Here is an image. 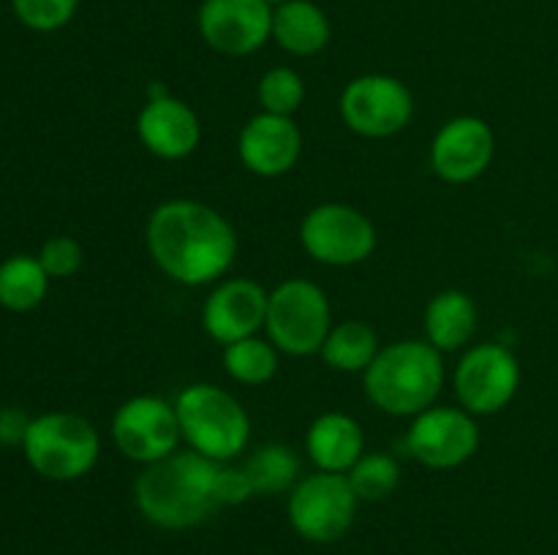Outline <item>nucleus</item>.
<instances>
[{
  "label": "nucleus",
  "instance_id": "obj_1",
  "mask_svg": "<svg viewBox=\"0 0 558 555\" xmlns=\"http://www.w3.org/2000/svg\"><path fill=\"white\" fill-rule=\"evenodd\" d=\"M147 250L163 275L183 286H207L227 275L238 256V232L210 205L161 201L147 218Z\"/></svg>",
  "mask_w": 558,
  "mask_h": 555
},
{
  "label": "nucleus",
  "instance_id": "obj_2",
  "mask_svg": "<svg viewBox=\"0 0 558 555\" xmlns=\"http://www.w3.org/2000/svg\"><path fill=\"white\" fill-rule=\"evenodd\" d=\"M218 468L221 462L199 452H172L150 462L136 477V509L147 522L167 531H185L210 520L218 509Z\"/></svg>",
  "mask_w": 558,
  "mask_h": 555
},
{
  "label": "nucleus",
  "instance_id": "obj_3",
  "mask_svg": "<svg viewBox=\"0 0 558 555\" xmlns=\"http://www.w3.org/2000/svg\"><path fill=\"white\" fill-rule=\"evenodd\" d=\"M365 395L390 417H417L445 386V359L428 341H396L365 370Z\"/></svg>",
  "mask_w": 558,
  "mask_h": 555
},
{
  "label": "nucleus",
  "instance_id": "obj_4",
  "mask_svg": "<svg viewBox=\"0 0 558 555\" xmlns=\"http://www.w3.org/2000/svg\"><path fill=\"white\" fill-rule=\"evenodd\" d=\"M180 433L189 446L216 462H229L251 441V419L232 392L213 384H191L174 400Z\"/></svg>",
  "mask_w": 558,
  "mask_h": 555
},
{
  "label": "nucleus",
  "instance_id": "obj_5",
  "mask_svg": "<svg viewBox=\"0 0 558 555\" xmlns=\"http://www.w3.org/2000/svg\"><path fill=\"white\" fill-rule=\"evenodd\" d=\"M22 452L38 477L74 482L93 471L101 455V439L96 424L82 414L49 411L31 419Z\"/></svg>",
  "mask_w": 558,
  "mask_h": 555
},
{
  "label": "nucleus",
  "instance_id": "obj_6",
  "mask_svg": "<svg viewBox=\"0 0 558 555\" xmlns=\"http://www.w3.org/2000/svg\"><path fill=\"white\" fill-rule=\"evenodd\" d=\"M267 341L289 357L319 354L332 330V310L325 288L305 278L281 281L267 297Z\"/></svg>",
  "mask_w": 558,
  "mask_h": 555
},
{
  "label": "nucleus",
  "instance_id": "obj_7",
  "mask_svg": "<svg viewBox=\"0 0 558 555\" xmlns=\"http://www.w3.org/2000/svg\"><path fill=\"white\" fill-rule=\"evenodd\" d=\"M357 504L347 473H311L289 490V522L308 542H336L352 528Z\"/></svg>",
  "mask_w": 558,
  "mask_h": 555
},
{
  "label": "nucleus",
  "instance_id": "obj_8",
  "mask_svg": "<svg viewBox=\"0 0 558 555\" xmlns=\"http://www.w3.org/2000/svg\"><path fill=\"white\" fill-rule=\"evenodd\" d=\"M305 254L327 267H352L376 250V226L363 210L343 201L316 205L300 223Z\"/></svg>",
  "mask_w": 558,
  "mask_h": 555
},
{
  "label": "nucleus",
  "instance_id": "obj_9",
  "mask_svg": "<svg viewBox=\"0 0 558 555\" xmlns=\"http://www.w3.org/2000/svg\"><path fill=\"white\" fill-rule=\"evenodd\" d=\"M338 109L349 131L365 139H387L412 123L414 98L398 76L363 74L343 87Z\"/></svg>",
  "mask_w": 558,
  "mask_h": 555
},
{
  "label": "nucleus",
  "instance_id": "obj_10",
  "mask_svg": "<svg viewBox=\"0 0 558 555\" xmlns=\"http://www.w3.org/2000/svg\"><path fill=\"white\" fill-rule=\"evenodd\" d=\"M521 390V362L505 343H477L456 368V395L474 417H490L512 403Z\"/></svg>",
  "mask_w": 558,
  "mask_h": 555
},
{
  "label": "nucleus",
  "instance_id": "obj_11",
  "mask_svg": "<svg viewBox=\"0 0 558 555\" xmlns=\"http://www.w3.org/2000/svg\"><path fill=\"white\" fill-rule=\"evenodd\" d=\"M180 422L174 403L163 400L158 395H136L120 403L112 417V441L120 455L134 462L163 460L172 452H178Z\"/></svg>",
  "mask_w": 558,
  "mask_h": 555
},
{
  "label": "nucleus",
  "instance_id": "obj_12",
  "mask_svg": "<svg viewBox=\"0 0 558 555\" xmlns=\"http://www.w3.org/2000/svg\"><path fill=\"white\" fill-rule=\"evenodd\" d=\"M407 449L423 466L447 471L472 460L480 449V428L466 408L430 406L417 414L407 433Z\"/></svg>",
  "mask_w": 558,
  "mask_h": 555
},
{
  "label": "nucleus",
  "instance_id": "obj_13",
  "mask_svg": "<svg viewBox=\"0 0 558 555\" xmlns=\"http://www.w3.org/2000/svg\"><path fill=\"white\" fill-rule=\"evenodd\" d=\"M199 36L227 58H245L272 38V5L265 0H202Z\"/></svg>",
  "mask_w": 558,
  "mask_h": 555
},
{
  "label": "nucleus",
  "instance_id": "obj_14",
  "mask_svg": "<svg viewBox=\"0 0 558 555\" xmlns=\"http://www.w3.org/2000/svg\"><path fill=\"white\" fill-rule=\"evenodd\" d=\"M496 152L494 128L483 118L461 114L436 131L430 141V166L445 183L463 185L490 166Z\"/></svg>",
  "mask_w": 558,
  "mask_h": 555
},
{
  "label": "nucleus",
  "instance_id": "obj_15",
  "mask_svg": "<svg viewBox=\"0 0 558 555\" xmlns=\"http://www.w3.org/2000/svg\"><path fill=\"white\" fill-rule=\"evenodd\" d=\"M270 292L251 278H229L210 292L202 308V326L221 346L256 335L267 319Z\"/></svg>",
  "mask_w": 558,
  "mask_h": 555
},
{
  "label": "nucleus",
  "instance_id": "obj_16",
  "mask_svg": "<svg viewBox=\"0 0 558 555\" xmlns=\"http://www.w3.org/2000/svg\"><path fill=\"white\" fill-rule=\"evenodd\" d=\"M240 161L259 177H281L303 152V134L292 118L259 112L243 125L238 139Z\"/></svg>",
  "mask_w": 558,
  "mask_h": 555
},
{
  "label": "nucleus",
  "instance_id": "obj_17",
  "mask_svg": "<svg viewBox=\"0 0 558 555\" xmlns=\"http://www.w3.org/2000/svg\"><path fill=\"white\" fill-rule=\"evenodd\" d=\"M136 134L147 152L163 161H183L199 147V114L172 92L163 98H147L136 118Z\"/></svg>",
  "mask_w": 558,
  "mask_h": 555
},
{
  "label": "nucleus",
  "instance_id": "obj_18",
  "mask_svg": "<svg viewBox=\"0 0 558 555\" xmlns=\"http://www.w3.org/2000/svg\"><path fill=\"white\" fill-rule=\"evenodd\" d=\"M305 449L319 471L347 473L365 455V433L349 414L325 411L311 422Z\"/></svg>",
  "mask_w": 558,
  "mask_h": 555
},
{
  "label": "nucleus",
  "instance_id": "obj_19",
  "mask_svg": "<svg viewBox=\"0 0 558 555\" xmlns=\"http://www.w3.org/2000/svg\"><path fill=\"white\" fill-rule=\"evenodd\" d=\"M330 20L314 0H289L272 9V41L289 54L311 58L330 44Z\"/></svg>",
  "mask_w": 558,
  "mask_h": 555
},
{
  "label": "nucleus",
  "instance_id": "obj_20",
  "mask_svg": "<svg viewBox=\"0 0 558 555\" xmlns=\"http://www.w3.org/2000/svg\"><path fill=\"white\" fill-rule=\"evenodd\" d=\"M477 305L466 292L447 288L425 305V341L439 351H458L469 346L477 332Z\"/></svg>",
  "mask_w": 558,
  "mask_h": 555
},
{
  "label": "nucleus",
  "instance_id": "obj_21",
  "mask_svg": "<svg viewBox=\"0 0 558 555\" xmlns=\"http://www.w3.org/2000/svg\"><path fill=\"white\" fill-rule=\"evenodd\" d=\"M319 354L327 368L338 373H365L379 354V337L371 324L349 319L332 326Z\"/></svg>",
  "mask_w": 558,
  "mask_h": 555
},
{
  "label": "nucleus",
  "instance_id": "obj_22",
  "mask_svg": "<svg viewBox=\"0 0 558 555\" xmlns=\"http://www.w3.org/2000/svg\"><path fill=\"white\" fill-rule=\"evenodd\" d=\"M47 270L38 256L16 254L0 264V305L14 313H27L44 303L49 292Z\"/></svg>",
  "mask_w": 558,
  "mask_h": 555
},
{
  "label": "nucleus",
  "instance_id": "obj_23",
  "mask_svg": "<svg viewBox=\"0 0 558 555\" xmlns=\"http://www.w3.org/2000/svg\"><path fill=\"white\" fill-rule=\"evenodd\" d=\"M254 495H278L300 482V457L287 444H262L243 466Z\"/></svg>",
  "mask_w": 558,
  "mask_h": 555
},
{
  "label": "nucleus",
  "instance_id": "obj_24",
  "mask_svg": "<svg viewBox=\"0 0 558 555\" xmlns=\"http://www.w3.org/2000/svg\"><path fill=\"white\" fill-rule=\"evenodd\" d=\"M278 348L259 335L243 337L223 346V370L229 379L245 386L267 384L278 373Z\"/></svg>",
  "mask_w": 558,
  "mask_h": 555
},
{
  "label": "nucleus",
  "instance_id": "obj_25",
  "mask_svg": "<svg viewBox=\"0 0 558 555\" xmlns=\"http://www.w3.org/2000/svg\"><path fill=\"white\" fill-rule=\"evenodd\" d=\"M347 479L360 501H385L401 484V466L387 452H365L349 468Z\"/></svg>",
  "mask_w": 558,
  "mask_h": 555
},
{
  "label": "nucleus",
  "instance_id": "obj_26",
  "mask_svg": "<svg viewBox=\"0 0 558 555\" xmlns=\"http://www.w3.org/2000/svg\"><path fill=\"white\" fill-rule=\"evenodd\" d=\"M256 96H259L262 112L292 118L305 98L303 76L294 69H289V65H276V69H270L259 79Z\"/></svg>",
  "mask_w": 558,
  "mask_h": 555
},
{
  "label": "nucleus",
  "instance_id": "obj_27",
  "mask_svg": "<svg viewBox=\"0 0 558 555\" xmlns=\"http://www.w3.org/2000/svg\"><path fill=\"white\" fill-rule=\"evenodd\" d=\"M16 20L36 33H52L74 20L80 0H11Z\"/></svg>",
  "mask_w": 558,
  "mask_h": 555
},
{
  "label": "nucleus",
  "instance_id": "obj_28",
  "mask_svg": "<svg viewBox=\"0 0 558 555\" xmlns=\"http://www.w3.org/2000/svg\"><path fill=\"white\" fill-rule=\"evenodd\" d=\"M38 261L49 278H71L85 264V248L74 237H49L38 250Z\"/></svg>",
  "mask_w": 558,
  "mask_h": 555
},
{
  "label": "nucleus",
  "instance_id": "obj_29",
  "mask_svg": "<svg viewBox=\"0 0 558 555\" xmlns=\"http://www.w3.org/2000/svg\"><path fill=\"white\" fill-rule=\"evenodd\" d=\"M218 501L221 506H234V504H245V501L254 495V488H251V479L243 468H229L223 466L218 468Z\"/></svg>",
  "mask_w": 558,
  "mask_h": 555
},
{
  "label": "nucleus",
  "instance_id": "obj_30",
  "mask_svg": "<svg viewBox=\"0 0 558 555\" xmlns=\"http://www.w3.org/2000/svg\"><path fill=\"white\" fill-rule=\"evenodd\" d=\"M27 424H31V417H27L22 408L16 406L0 408V444L22 446V441H25V433H27Z\"/></svg>",
  "mask_w": 558,
  "mask_h": 555
},
{
  "label": "nucleus",
  "instance_id": "obj_31",
  "mask_svg": "<svg viewBox=\"0 0 558 555\" xmlns=\"http://www.w3.org/2000/svg\"><path fill=\"white\" fill-rule=\"evenodd\" d=\"M265 3H270L272 9H276V5H281V3H289V0H265Z\"/></svg>",
  "mask_w": 558,
  "mask_h": 555
}]
</instances>
